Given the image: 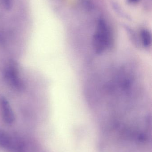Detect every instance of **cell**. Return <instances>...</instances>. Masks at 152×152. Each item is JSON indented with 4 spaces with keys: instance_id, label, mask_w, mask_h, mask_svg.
I'll list each match as a JSON object with an SVG mask.
<instances>
[{
    "instance_id": "cell-1",
    "label": "cell",
    "mask_w": 152,
    "mask_h": 152,
    "mask_svg": "<svg viewBox=\"0 0 152 152\" xmlns=\"http://www.w3.org/2000/svg\"><path fill=\"white\" fill-rule=\"evenodd\" d=\"M93 44L95 50L98 53H102L112 48L113 44L112 33L104 20L100 19L98 20L93 38Z\"/></svg>"
},
{
    "instance_id": "cell-2",
    "label": "cell",
    "mask_w": 152,
    "mask_h": 152,
    "mask_svg": "<svg viewBox=\"0 0 152 152\" xmlns=\"http://www.w3.org/2000/svg\"><path fill=\"white\" fill-rule=\"evenodd\" d=\"M18 67L16 61L10 60L4 69L3 76L8 85L12 88L21 91L24 88V83L21 78Z\"/></svg>"
},
{
    "instance_id": "cell-3",
    "label": "cell",
    "mask_w": 152,
    "mask_h": 152,
    "mask_svg": "<svg viewBox=\"0 0 152 152\" xmlns=\"http://www.w3.org/2000/svg\"><path fill=\"white\" fill-rule=\"evenodd\" d=\"M0 146L12 152H22V145L4 131L0 130Z\"/></svg>"
},
{
    "instance_id": "cell-4",
    "label": "cell",
    "mask_w": 152,
    "mask_h": 152,
    "mask_svg": "<svg viewBox=\"0 0 152 152\" xmlns=\"http://www.w3.org/2000/svg\"><path fill=\"white\" fill-rule=\"evenodd\" d=\"M0 111L3 121L10 125L15 120V116L9 101L4 96H0Z\"/></svg>"
},
{
    "instance_id": "cell-5",
    "label": "cell",
    "mask_w": 152,
    "mask_h": 152,
    "mask_svg": "<svg viewBox=\"0 0 152 152\" xmlns=\"http://www.w3.org/2000/svg\"><path fill=\"white\" fill-rule=\"evenodd\" d=\"M141 41L145 47H150L151 44V34L147 29H143L140 34Z\"/></svg>"
},
{
    "instance_id": "cell-6",
    "label": "cell",
    "mask_w": 152,
    "mask_h": 152,
    "mask_svg": "<svg viewBox=\"0 0 152 152\" xmlns=\"http://www.w3.org/2000/svg\"><path fill=\"white\" fill-rule=\"evenodd\" d=\"M0 1L4 8L7 10H10L12 6V0H0Z\"/></svg>"
},
{
    "instance_id": "cell-7",
    "label": "cell",
    "mask_w": 152,
    "mask_h": 152,
    "mask_svg": "<svg viewBox=\"0 0 152 152\" xmlns=\"http://www.w3.org/2000/svg\"><path fill=\"white\" fill-rule=\"evenodd\" d=\"M129 2L131 4H135L138 2L140 0H128Z\"/></svg>"
}]
</instances>
